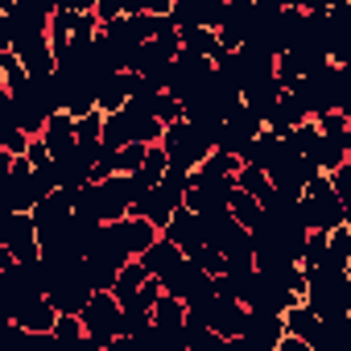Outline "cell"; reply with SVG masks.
<instances>
[{"label":"cell","instance_id":"e575fe53","mask_svg":"<svg viewBox=\"0 0 351 351\" xmlns=\"http://www.w3.org/2000/svg\"><path fill=\"white\" fill-rule=\"evenodd\" d=\"M347 261H351V228L343 223V228H335V232H330V252H326V265L347 269Z\"/></svg>","mask_w":351,"mask_h":351},{"label":"cell","instance_id":"7bdbcfd3","mask_svg":"<svg viewBox=\"0 0 351 351\" xmlns=\"http://www.w3.org/2000/svg\"><path fill=\"white\" fill-rule=\"evenodd\" d=\"M95 5H99V0H58V9H79V13H87Z\"/></svg>","mask_w":351,"mask_h":351},{"label":"cell","instance_id":"7c38bea8","mask_svg":"<svg viewBox=\"0 0 351 351\" xmlns=\"http://www.w3.org/2000/svg\"><path fill=\"white\" fill-rule=\"evenodd\" d=\"M232 195H236V178H219V173H207V169H191V182H186V207L191 211H219V207H232Z\"/></svg>","mask_w":351,"mask_h":351},{"label":"cell","instance_id":"ffe728a7","mask_svg":"<svg viewBox=\"0 0 351 351\" xmlns=\"http://www.w3.org/2000/svg\"><path fill=\"white\" fill-rule=\"evenodd\" d=\"M161 232H165V236H169L173 244H178L182 252H195L199 244H207V232H203V219H199V211H191L186 203H182L178 211H173V215H169V223H165Z\"/></svg>","mask_w":351,"mask_h":351},{"label":"cell","instance_id":"bcb514c9","mask_svg":"<svg viewBox=\"0 0 351 351\" xmlns=\"http://www.w3.org/2000/svg\"><path fill=\"white\" fill-rule=\"evenodd\" d=\"M347 228H351V207H347Z\"/></svg>","mask_w":351,"mask_h":351},{"label":"cell","instance_id":"5bb4252c","mask_svg":"<svg viewBox=\"0 0 351 351\" xmlns=\"http://www.w3.org/2000/svg\"><path fill=\"white\" fill-rule=\"evenodd\" d=\"M228 17V0H173L169 21L178 25V34L186 29H219Z\"/></svg>","mask_w":351,"mask_h":351},{"label":"cell","instance_id":"cb8c5ba5","mask_svg":"<svg viewBox=\"0 0 351 351\" xmlns=\"http://www.w3.org/2000/svg\"><path fill=\"white\" fill-rule=\"evenodd\" d=\"M141 261H145V269H149L153 277H165L169 269H178V265L186 261V252H182L178 244H173V240L161 232V236H157V240L145 248V256H141Z\"/></svg>","mask_w":351,"mask_h":351},{"label":"cell","instance_id":"d590c367","mask_svg":"<svg viewBox=\"0 0 351 351\" xmlns=\"http://www.w3.org/2000/svg\"><path fill=\"white\" fill-rule=\"evenodd\" d=\"M326 252H330V232H310V236H306L302 265H306V269H314V265H326Z\"/></svg>","mask_w":351,"mask_h":351},{"label":"cell","instance_id":"8d00e7d4","mask_svg":"<svg viewBox=\"0 0 351 351\" xmlns=\"http://www.w3.org/2000/svg\"><path fill=\"white\" fill-rule=\"evenodd\" d=\"M54 335H58V343H79V339H87V326H83L79 314H58Z\"/></svg>","mask_w":351,"mask_h":351},{"label":"cell","instance_id":"83f0119b","mask_svg":"<svg viewBox=\"0 0 351 351\" xmlns=\"http://www.w3.org/2000/svg\"><path fill=\"white\" fill-rule=\"evenodd\" d=\"M236 186H244V191H248V195H256L261 203H269V199H273V191H277V186H273V173H269V169H261V165H252V161H244V165H240Z\"/></svg>","mask_w":351,"mask_h":351},{"label":"cell","instance_id":"4fadbf2b","mask_svg":"<svg viewBox=\"0 0 351 351\" xmlns=\"http://www.w3.org/2000/svg\"><path fill=\"white\" fill-rule=\"evenodd\" d=\"M0 240H5V248L17 261H38L42 256V232H38L34 211H9L5 228H0Z\"/></svg>","mask_w":351,"mask_h":351},{"label":"cell","instance_id":"5b68a950","mask_svg":"<svg viewBox=\"0 0 351 351\" xmlns=\"http://www.w3.org/2000/svg\"><path fill=\"white\" fill-rule=\"evenodd\" d=\"M302 219L310 232H335L347 223V203L339 199L330 173H314L302 191Z\"/></svg>","mask_w":351,"mask_h":351},{"label":"cell","instance_id":"f1b7e54d","mask_svg":"<svg viewBox=\"0 0 351 351\" xmlns=\"http://www.w3.org/2000/svg\"><path fill=\"white\" fill-rule=\"evenodd\" d=\"M75 25H79V9H58V13L50 17V46H54L58 58L71 50V42H75Z\"/></svg>","mask_w":351,"mask_h":351},{"label":"cell","instance_id":"9c48e42d","mask_svg":"<svg viewBox=\"0 0 351 351\" xmlns=\"http://www.w3.org/2000/svg\"><path fill=\"white\" fill-rule=\"evenodd\" d=\"M5 203H9V211H34L50 191L42 186V178H38V165L21 153V157H13V165H9V173L5 178Z\"/></svg>","mask_w":351,"mask_h":351},{"label":"cell","instance_id":"d4e9b609","mask_svg":"<svg viewBox=\"0 0 351 351\" xmlns=\"http://www.w3.org/2000/svg\"><path fill=\"white\" fill-rule=\"evenodd\" d=\"M281 153H285V136H277L273 128H265V132L252 136V145L240 153V161H252V165H261V169H273V165L281 161Z\"/></svg>","mask_w":351,"mask_h":351},{"label":"cell","instance_id":"7402d4cb","mask_svg":"<svg viewBox=\"0 0 351 351\" xmlns=\"http://www.w3.org/2000/svg\"><path fill=\"white\" fill-rule=\"evenodd\" d=\"M285 95V83L277 79V75H261V79H252L248 87H244V104L269 124V116H273V108H277V99Z\"/></svg>","mask_w":351,"mask_h":351},{"label":"cell","instance_id":"ee69618b","mask_svg":"<svg viewBox=\"0 0 351 351\" xmlns=\"http://www.w3.org/2000/svg\"><path fill=\"white\" fill-rule=\"evenodd\" d=\"M169 9H173V0H145V13H161L165 17Z\"/></svg>","mask_w":351,"mask_h":351},{"label":"cell","instance_id":"4316f807","mask_svg":"<svg viewBox=\"0 0 351 351\" xmlns=\"http://www.w3.org/2000/svg\"><path fill=\"white\" fill-rule=\"evenodd\" d=\"M347 157H351V141H347V132H322V136H318L314 161H318V169H322V173L339 169Z\"/></svg>","mask_w":351,"mask_h":351},{"label":"cell","instance_id":"52a82bcc","mask_svg":"<svg viewBox=\"0 0 351 351\" xmlns=\"http://www.w3.org/2000/svg\"><path fill=\"white\" fill-rule=\"evenodd\" d=\"M186 182H191V173L178 169V165H169V169H165V178L149 191V199H141V203L132 207V215H145V219H153L157 228H165L169 215L186 203Z\"/></svg>","mask_w":351,"mask_h":351},{"label":"cell","instance_id":"4dcf8cb0","mask_svg":"<svg viewBox=\"0 0 351 351\" xmlns=\"http://www.w3.org/2000/svg\"><path fill=\"white\" fill-rule=\"evenodd\" d=\"M149 277H153V273H149V269H145V261L136 256V261H128V265L120 269V277H116V289H112V293H116L120 302H128V298L149 281Z\"/></svg>","mask_w":351,"mask_h":351},{"label":"cell","instance_id":"8992f818","mask_svg":"<svg viewBox=\"0 0 351 351\" xmlns=\"http://www.w3.org/2000/svg\"><path fill=\"white\" fill-rule=\"evenodd\" d=\"M161 136H165V120H157L153 112H145L136 104H124L120 112H108V120H104V145H112V149L132 145V141L157 145Z\"/></svg>","mask_w":351,"mask_h":351},{"label":"cell","instance_id":"30bf717a","mask_svg":"<svg viewBox=\"0 0 351 351\" xmlns=\"http://www.w3.org/2000/svg\"><path fill=\"white\" fill-rule=\"evenodd\" d=\"M289 91L310 108V116L335 112V108H339V66H335V62H322L318 71L302 75L298 87H289Z\"/></svg>","mask_w":351,"mask_h":351},{"label":"cell","instance_id":"d6a6232c","mask_svg":"<svg viewBox=\"0 0 351 351\" xmlns=\"http://www.w3.org/2000/svg\"><path fill=\"white\" fill-rule=\"evenodd\" d=\"M318 136H322V128H318V120L310 116V120H302L298 128H289V132H285V145H289V149H298V153H306V157H314Z\"/></svg>","mask_w":351,"mask_h":351},{"label":"cell","instance_id":"277c9868","mask_svg":"<svg viewBox=\"0 0 351 351\" xmlns=\"http://www.w3.org/2000/svg\"><path fill=\"white\" fill-rule=\"evenodd\" d=\"M165 153H169V165H178V169H199L207 161V153L215 149V132L207 124H195V120H173L165 124V136H161Z\"/></svg>","mask_w":351,"mask_h":351},{"label":"cell","instance_id":"836d02e7","mask_svg":"<svg viewBox=\"0 0 351 351\" xmlns=\"http://www.w3.org/2000/svg\"><path fill=\"white\" fill-rule=\"evenodd\" d=\"M145 157H149V145H141V141L112 149V165H116V173H132V169H141Z\"/></svg>","mask_w":351,"mask_h":351},{"label":"cell","instance_id":"6da1fadb","mask_svg":"<svg viewBox=\"0 0 351 351\" xmlns=\"http://www.w3.org/2000/svg\"><path fill=\"white\" fill-rule=\"evenodd\" d=\"M157 236H161V228H157L153 219H145V215H124V219L99 228V236H95V244H91L87 256H99V261L124 269L128 261L145 256V248H149Z\"/></svg>","mask_w":351,"mask_h":351},{"label":"cell","instance_id":"1f68e13d","mask_svg":"<svg viewBox=\"0 0 351 351\" xmlns=\"http://www.w3.org/2000/svg\"><path fill=\"white\" fill-rule=\"evenodd\" d=\"M232 215H236L244 228H256V223L265 219V203H261L256 195H248L244 186H236V195H232Z\"/></svg>","mask_w":351,"mask_h":351},{"label":"cell","instance_id":"2e32d148","mask_svg":"<svg viewBox=\"0 0 351 351\" xmlns=\"http://www.w3.org/2000/svg\"><path fill=\"white\" fill-rule=\"evenodd\" d=\"M326 54L335 66L351 62V0H339L326 9Z\"/></svg>","mask_w":351,"mask_h":351},{"label":"cell","instance_id":"ba28073f","mask_svg":"<svg viewBox=\"0 0 351 351\" xmlns=\"http://www.w3.org/2000/svg\"><path fill=\"white\" fill-rule=\"evenodd\" d=\"M79 318H83V326H87V343L116 347V339H120V322H124V306H120V298H116L112 289H95Z\"/></svg>","mask_w":351,"mask_h":351},{"label":"cell","instance_id":"e0dca14e","mask_svg":"<svg viewBox=\"0 0 351 351\" xmlns=\"http://www.w3.org/2000/svg\"><path fill=\"white\" fill-rule=\"evenodd\" d=\"M248 318H252L248 302L215 293V302H211V330H219V335H223L228 343H236V339H240V335L248 330Z\"/></svg>","mask_w":351,"mask_h":351},{"label":"cell","instance_id":"3957f363","mask_svg":"<svg viewBox=\"0 0 351 351\" xmlns=\"http://www.w3.org/2000/svg\"><path fill=\"white\" fill-rule=\"evenodd\" d=\"M306 269V265H302ZM306 302L322 314V318H339L351 314V273L335 269V265H314L306 269Z\"/></svg>","mask_w":351,"mask_h":351},{"label":"cell","instance_id":"b9f144b4","mask_svg":"<svg viewBox=\"0 0 351 351\" xmlns=\"http://www.w3.org/2000/svg\"><path fill=\"white\" fill-rule=\"evenodd\" d=\"M339 112L351 120V62L339 66Z\"/></svg>","mask_w":351,"mask_h":351},{"label":"cell","instance_id":"9a60e30c","mask_svg":"<svg viewBox=\"0 0 351 351\" xmlns=\"http://www.w3.org/2000/svg\"><path fill=\"white\" fill-rule=\"evenodd\" d=\"M256 132H265V120L248 108V104H240L223 124H219V136H215V149H228V153H244L248 145H252V136Z\"/></svg>","mask_w":351,"mask_h":351},{"label":"cell","instance_id":"f35d334b","mask_svg":"<svg viewBox=\"0 0 351 351\" xmlns=\"http://www.w3.org/2000/svg\"><path fill=\"white\" fill-rule=\"evenodd\" d=\"M104 120H108V112H87V116H79L75 120V128H79V141H104Z\"/></svg>","mask_w":351,"mask_h":351},{"label":"cell","instance_id":"7a4b0ae2","mask_svg":"<svg viewBox=\"0 0 351 351\" xmlns=\"http://www.w3.org/2000/svg\"><path fill=\"white\" fill-rule=\"evenodd\" d=\"M79 215L95 219V223H116L124 215H132V191H128V173H112V178H91L79 191L75 203Z\"/></svg>","mask_w":351,"mask_h":351},{"label":"cell","instance_id":"484cf974","mask_svg":"<svg viewBox=\"0 0 351 351\" xmlns=\"http://www.w3.org/2000/svg\"><path fill=\"white\" fill-rule=\"evenodd\" d=\"M302 120H310V108L293 95V91H285L281 99H277V108H273V116H269V124L265 128H273L277 136H285L289 128H298Z\"/></svg>","mask_w":351,"mask_h":351},{"label":"cell","instance_id":"8fae6325","mask_svg":"<svg viewBox=\"0 0 351 351\" xmlns=\"http://www.w3.org/2000/svg\"><path fill=\"white\" fill-rule=\"evenodd\" d=\"M161 285H165V293L182 298L186 306H191V302H207V298L219 293V289H215V273H207L195 256H186L178 269H169V273L161 277Z\"/></svg>","mask_w":351,"mask_h":351},{"label":"cell","instance_id":"f6af8a7d","mask_svg":"<svg viewBox=\"0 0 351 351\" xmlns=\"http://www.w3.org/2000/svg\"><path fill=\"white\" fill-rule=\"evenodd\" d=\"M285 9H310V0H285Z\"/></svg>","mask_w":351,"mask_h":351},{"label":"cell","instance_id":"ac0fdd59","mask_svg":"<svg viewBox=\"0 0 351 351\" xmlns=\"http://www.w3.org/2000/svg\"><path fill=\"white\" fill-rule=\"evenodd\" d=\"M9 322H13L17 330H25V335H50L54 322H58V306L42 293V298H34V302H21L17 310H9Z\"/></svg>","mask_w":351,"mask_h":351},{"label":"cell","instance_id":"60d3db41","mask_svg":"<svg viewBox=\"0 0 351 351\" xmlns=\"http://www.w3.org/2000/svg\"><path fill=\"white\" fill-rule=\"evenodd\" d=\"M330 182H335V191H339V199L351 207V157L339 165V169H330Z\"/></svg>","mask_w":351,"mask_h":351},{"label":"cell","instance_id":"74e56055","mask_svg":"<svg viewBox=\"0 0 351 351\" xmlns=\"http://www.w3.org/2000/svg\"><path fill=\"white\" fill-rule=\"evenodd\" d=\"M95 13H99V21H112L124 13H145V0H99Z\"/></svg>","mask_w":351,"mask_h":351},{"label":"cell","instance_id":"ab89813d","mask_svg":"<svg viewBox=\"0 0 351 351\" xmlns=\"http://www.w3.org/2000/svg\"><path fill=\"white\" fill-rule=\"evenodd\" d=\"M186 256H195V261H199L207 273H215V277H219V273H228V256H223L219 248H211V244H199V248H195V252H186Z\"/></svg>","mask_w":351,"mask_h":351},{"label":"cell","instance_id":"f546056e","mask_svg":"<svg viewBox=\"0 0 351 351\" xmlns=\"http://www.w3.org/2000/svg\"><path fill=\"white\" fill-rule=\"evenodd\" d=\"M182 50H186V54H207V58H219L228 46L219 42V29H186V34H182Z\"/></svg>","mask_w":351,"mask_h":351},{"label":"cell","instance_id":"c3c4849f","mask_svg":"<svg viewBox=\"0 0 351 351\" xmlns=\"http://www.w3.org/2000/svg\"><path fill=\"white\" fill-rule=\"evenodd\" d=\"M347 141H351V132H347Z\"/></svg>","mask_w":351,"mask_h":351},{"label":"cell","instance_id":"44dd1931","mask_svg":"<svg viewBox=\"0 0 351 351\" xmlns=\"http://www.w3.org/2000/svg\"><path fill=\"white\" fill-rule=\"evenodd\" d=\"M186 302L173 298V293H161L157 306H153V335L157 339H182V326H186Z\"/></svg>","mask_w":351,"mask_h":351},{"label":"cell","instance_id":"7dc6e473","mask_svg":"<svg viewBox=\"0 0 351 351\" xmlns=\"http://www.w3.org/2000/svg\"><path fill=\"white\" fill-rule=\"evenodd\" d=\"M347 273H351V261H347Z\"/></svg>","mask_w":351,"mask_h":351},{"label":"cell","instance_id":"603a6c76","mask_svg":"<svg viewBox=\"0 0 351 351\" xmlns=\"http://www.w3.org/2000/svg\"><path fill=\"white\" fill-rule=\"evenodd\" d=\"M42 141L50 145V153H54V157H66V153H75V145H79L75 116H71V112H54V116L46 120V128H42Z\"/></svg>","mask_w":351,"mask_h":351},{"label":"cell","instance_id":"d6986e66","mask_svg":"<svg viewBox=\"0 0 351 351\" xmlns=\"http://www.w3.org/2000/svg\"><path fill=\"white\" fill-rule=\"evenodd\" d=\"M285 339V314H256L248 318V330L236 339L240 347H252V351H277V343Z\"/></svg>","mask_w":351,"mask_h":351}]
</instances>
